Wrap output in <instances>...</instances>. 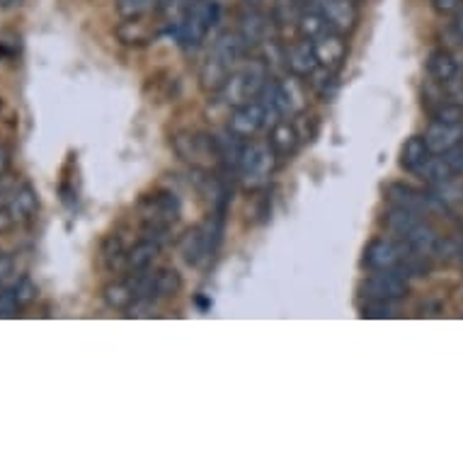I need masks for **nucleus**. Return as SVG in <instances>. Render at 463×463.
Here are the masks:
<instances>
[{
  "mask_svg": "<svg viewBox=\"0 0 463 463\" xmlns=\"http://www.w3.org/2000/svg\"><path fill=\"white\" fill-rule=\"evenodd\" d=\"M269 83V69L265 61H248L243 66H238L226 85L221 88V99L228 107H241L250 99H258L260 92L265 90V85Z\"/></svg>",
  "mask_w": 463,
  "mask_h": 463,
  "instance_id": "1",
  "label": "nucleus"
},
{
  "mask_svg": "<svg viewBox=\"0 0 463 463\" xmlns=\"http://www.w3.org/2000/svg\"><path fill=\"white\" fill-rule=\"evenodd\" d=\"M279 163V156L274 153L269 141L265 144H245L241 158H238V180L245 192H258L269 184L274 167Z\"/></svg>",
  "mask_w": 463,
  "mask_h": 463,
  "instance_id": "2",
  "label": "nucleus"
},
{
  "mask_svg": "<svg viewBox=\"0 0 463 463\" xmlns=\"http://www.w3.org/2000/svg\"><path fill=\"white\" fill-rule=\"evenodd\" d=\"M219 20V3L216 0H194L184 5L183 15L173 24V34L183 46H199Z\"/></svg>",
  "mask_w": 463,
  "mask_h": 463,
  "instance_id": "3",
  "label": "nucleus"
},
{
  "mask_svg": "<svg viewBox=\"0 0 463 463\" xmlns=\"http://www.w3.org/2000/svg\"><path fill=\"white\" fill-rule=\"evenodd\" d=\"M180 219V199L173 192H156L141 202V221L146 238H153L163 245L170 226Z\"/></svg>",
  "mask_w": 463,
  "mask_h": 463,
  "instance_id": "4",
  "label": "nucleus"
},
{
  "mask_svg": "<svg viewBox=\"0 0 463 463\" xmlns=\"http://www.w3.org/2000/svg\"><path fill=\"white\" fill-rule=\"evenodd\" d=\"M173 148L184 163H190L197 170H209L221 160L219 138L199 131H180L173 137Z\"/></svg>",
  "mask_w": 463,
  "mask_h": 463,
  "instance_id": "5",
  "label": "nucleus"
},
{
  "mask_svg": "<svg viewBox=\"0 0 463 463\" xmlns=\"http://www.w3.org/2000/svg\"><path fill=\"white\" fill-rule=\"evenodd\" d=\"M362 291H364L366 298H376V301H401V298L408 297V279L402 277L398 269H376L373 274H369L362 284Z\"/></svg>",
  "mask_w": 463,
  "mask_h": 463,
  "instance_id": "6",
  "label": "nucleus"
},
{
  "mask_svg": "<svg viewBox=\"0 0 463 463\" xmlns=\"http://www.w3.org/2000/svg\"><path fill=\"white\" fill-rule=\"evenodd\" d=\"M306 105H308V90L301 78L291 73L281 80H274V107L279 117H298L306 112Z\"/></svg>",
  "mask_w": 463,
  "mask_h": 463,
  "instance_id": "7",
  "label": "nucleus"
},
{
  "mask_svg": "<svg viewBox=\"0 0 463 463\" xmlns=\"http://www.w3.org/2000/svg\"><path fill=\"white\" fill-rule=\"evenodd\" d=\"M267 119H269V114H267L265 105L260 99H250L245 105L233 107V112L228 117V134L248 141L265 127Z\"/></svg>",
  "mask_w": 463,
  "mask_h": 463,
  "instance_id": "8",
  "label": "nucleus"
},
{
  "mask_svg": "<svg viewBox=\"0 0 463 463\" xmlns=\"http://www.w3.org/2000/svg\"><path fill=\"white\" fill-rule=\"evenodd\" d=\"M405 243L402 241H388V238H376L364 248V258L362 265L369 267L372 272L376 269H395L401 265L402 255H405Z\"/></svg>",
  "mask_w": 463,
  "mask_h": 463,
  "instance_id": "9",
  "label": "nucleus"
},
{
  "mask_svg": "<svg viewBox=\"0 0 463 463\" xmlns=\"http://www.w3.org/2000/svg\"><path fill=\"white\" fill-rule=\"evenodd\" d=\"M318 10L327 23V30L350 34L359 23L357 0H320Z\"/></svg>",
  "mask_w": 463,
  "mask_h": 463,
  "instance_id": "10",
  "label": "nucleus"
},
{
  "mask_svg": "<svg viewBox=\"0 0 463 463\" xmlns=\"http://www.w3.org/2000/svg\"><path fill=\"white\" fill-rule=\"evenodd\" d=\"M313 52L318 59L320 69L337 71L347 59V42L345 34L333 30H326L318 39H313Z\"/></svg>",
  "mask_w": 463,
  "mask_h": 463,
  "instance_id": "11",
  "label": "nucleus"
},
{
  "mask_svg": "<svg viewBox=\"0 0 463 463\" xmlns=\"http://www.w3.org/2000/svg\"><path fill=\"white\" fill-rule=\"evenodd\" d=\"M425 141L430 153L444 156V153H449L454 146L463 141V124H444L432 119L425 131Z\"/></svg>",
  "mask_w": 463,
  "mask_h": 463,
  "instance_id": "12",
  "label": "nucleus"
},
{
  "mask_svg": "<svg viewBox=\"0 0 463 463\" xmlns=\"http://www.w3.org/2000/svg\"><path fill=\"white\" fill-rule=\"evenodd\" d=\"M318 59L313 52V42L301 39L297 44L287 46V71H291L298 78H311L318 71Z\"/></svg>",
  "mask_w": 463,
  "mask_h": 463,
  "instance_id": "13",
  "label": "nucleus"
},
{
  "mask_svg": "<svg viewBox=\"0 0 463 463\" xmlns=\"http://www.w3.org/2000/svg\"><path fill=\"white\" fill-rule=\"evenodd\" d=\"M233 66L226 63L223 59H219L216 53L209 52L206 61L202 63V71H199V85L204 88L206 92H221V88L226 85V80L233 73Z\"/></svg>",
  "mask_w": 463,
  "mask_h": 463,
  "instance_id": "14",
  "label": "nucleus"
},
{
  "mask_svg": "<svg viewBox=\"0 0 463 463\" xmlns=\"http://www.w3.org/2000/svg\"><path fill=\"white\" fill-rule=\"evenodd\" d=\"M427 197L430 192L415 190L411 184L405 183H393L386 187V199L393 206H402V209H411L415 213H427Z\"/></svg>",
  "mask_w": 463,
  "mask_h": 463,
  "instance_id": "15",
  "label": "nucleus"
},
{
  "mask_svg": "<svg viewBox=\"0 0 463 463\" xmlns=\"http://www.w3.org/2000/svg\"><path fill=\"white\" fill-rule=\"evenodd\" d=\"M183 288V277L173 267H163L158 272L151 274V291H148V298L144 301H151V304H158L163 298H173Z\"/></svg>",
  "mask_w": 463,
  "mask_h": 463,
  "instance_id": "16",
  "label": "nucleus"
},
{
  "mask_svg": "<svg viewBox=\"0 0 463 463\" xmlns=\"http://www.w3.org/2000/svg\"><path fill=\"white\" fill-rule=\"evenodd\" d=\"M427 73H430L434 83H454L456 76H458V61L454 59V53L439 49V52L430 53V59H427Z\"/></svg>",
  "mask_w": 463,
  "mask_h": 463,
  "instance_id": "17",
  "label": "nucleus"
},
{
  "mask_svg": "<svg viewBox=\"0 0 463 463\" xmlns=\"http://www.w3.org/2000/svg\"><path fill=\"white\" fill-rule=\"evenodd\" d=\"M298 141H301V137H298L297 124H291L288 119H277V124L272 127V134H269V146L274 148V153L279 158L294 156Z\"/></svg>",
  "mask_w": 463,
  "mask_h": 463,
  "instance_id": "18",
  "label": "nucleus"
},
{
  "mask_svg": "<svg viewBox=\"0 0 463 463\" xmlns=\"http://www.w3.org/2000/svg\"><path fill=\"white\" fill-rule=\"evenodd\" d=\"M37 209H39V202L34 190H32L30 184H20L8 204V212L13 213L15 223H30V221L37 216Z\"/></svg>",
  "mask_w": 463,
  "mask_h": 463,
  "instance_id": "19",
  "label": "nucleus"
},
{
  "mask_svg": "<svg viewBox=\"0 0 463 463\" xmlns=\"http://www.w3.org/2000/svg\"><path fill=\"white\" fill-rule=\"evenodd\" d=\"M158 255L160 243H156L153 238H144V241H138V243L127 252V269H129L131 274L148 272Z\"/></svg>",
  "mask_w": 463,
  "mask_h": 463,
  "instance_id": "20",
  "label": "nucleus"
},
{
  "mask_svg": "<svg viewBox=\"0 0 463 463\" xmlns=\"http://www.w3.org/2000/svg\"><path fill=\"white\" fill-rule=\"evenodd\" d=\"M105 301L107 306H112L117 311H127L131 306L138 301V288H137V279H134V274H131L129 279L122 281H114L109 287L105 288Z\"/></svg>",
  "mask_w": 463,
  "mask_h": 463,
  "instance_id": "21",
  "label": "nucleus"
},
{
  "mask_svg": "<svg viewBox=\"0 0 463 463\" xmlns=\"http://www.w3.org/2000/svg\"><path fill=\"white\" fill-rule=\"evenodd\" d=\"M401 241L405 243V248H408V250L420 252V255L432 258L439 236H437V231H434L432 226H427V223H422V221H420L418 226L412 228V231H408V233H405Z\"/></svg>",
  "mask_w": 463,
  "mask_h": 463,
  "instance_id": "22",
  "label": "nucleus"
},
{
  "mask_svg": "<svg viewBox=\"0 0 463 463\" xmlns=\"http://www.w3.org/2000/svg\"><path fill=\"white\" fill-rule=\"evenodd\" d=\"M238 34L245 42V46L262 44L267 37V17L262 15L260 8H250L241 17V27H238Z\"/></svg>",
  "mask_w": 463,
  "mask_h": 463,
  "instance_id": "23",
  "label": "nucleus"
},
{
  "mask_svg": "<svg viewBox=\"0 0 463 463\" xmlns=\"http://www.w3.org/2000/svg\"><path fill=\"white\" fill-rule=\"evenodd\" d=\"M430 156L432 153L427 148L425 137H411L401 148V167L402 170H411V173H418Z\"/></svg>",
  "mask_w": 463,
  "mask_h": 463,
  "instance_id": "24",
  "label": "nucleus"
},
{
  "mask_svg": "<svg viewBox=\"0 0 463 463\" xmlns=\"http://www.w3.org/2000/svg\"><path fill=\"white\" fill-rule=\"evenodd\" d=\"M420 223V213L411 212V209H402V206H391L386 213H383V226L393 233L398 241H401L408 231Z\"/></svg>",
  "mask_w": 463,
  "mask_h": 463,
  "instance_id": "25",
  "label": "nucleus"
},
{
  "mask_svg": "<svg viewBox=\"0 0 463 463\" xmlns=\"http://www.w3.org/2000/svg\"><path fill=\"white\" fill-rule=\"evenodd\" d=\"M418 175L425 180L430 187H437V184H444L449 183V180H454V170H451V165H449V160L444 158V156H430V158L425 160V165L420 167Z\"/></svg>",
  "mask_w": 463,
  "mask_h": 463,
  "instance_id": "26",
  "label": "nucleus"
},
{
  "mask_svg": "<svg viewBox=\"0 0 463 463\" xmlns=\"http://www.w3.org/2000/svg\"><path fill=\"white\" fill-rule=\"evenodd\" d=\"M119 39L127 42V44H146L156 37V32H151L144 24V17H137V20H124V24L117 30Z\"/></svg>",
  "mask_w": 463,
  "mask_h": 463,
  "instance_id": "27",
  "label": "nucleus"
},
{
  "mask_svg": "<svg viewBox=\"0 0 463 463\" xmlns=\"http://www.w3.org/2000/svg\"><path fill=\"white\" fill-rule=\"evenodd\" d=\"M297 27L298 32H301V37L313 42V39H318L320 34L327 30V23L320 10H308V13H301V15H298Z\"/></svg>",
  "mask_w": 463,
  "mask_h": 463,
  "instance_id": "28",
  "label": "nucleus"
},
{
  "mask_svg": "<svg viewBox=\"0 0 463 463\" xmlns=\"http://www.w3.org/2000/svg\"><path fill=\"white\" fill-rule=\"evenodd\" d=\"M158 5L160 0H117V13L122 20H137L153 13Z\"/></svg>",
  "mask_w": 463,
  "mask_h": 463,
  "instance_id": "29",
  "label": "nucleus"
},
{
  "mask_svg": "<svg viewBox=\"0 0 463 463\" xmlns=\"http://www.w3.org/2000/svg\"><path fill=\"white\" fill-rule=\"evenodd\" d=\"M311 85L313 90L318 92L323 99H333L335 92H337V78H335V71H327V69H320L311 76Z\"/></svg>",
  "mask_w": 463,
  "mask_h": 463,
  "instance_id": "30",
  "label": "nucleus"
},
{
  "mask_svg": "<svg viewBox=\"0 0 463 463\" xmlns=\"http://www.w3.org/2000/svg\"><path fill=\"white\" fill-rule=\"evenodd\" d=\"M432 119L444 124H463V105L454 99H444L432 109Z\"/></svg>",
  "mask_w": 463,
  "mask_h": 463,
  "instance_id": "31",
  "label": "nucleus"
},
{
  "mask_svg": "<svg viewBox=\"0 0 463 463\" xmlns=\"http://www.w3.org/2000/svg\"><path fill=\"white\" fill-rule=\"evenodd\" d=\"M102 255H105V265L109 267V269H119L122 267V262L127 265V250H124V245L119 238H109L105 243V250H102Z\"/></svg>",
  "mask_w": 463,
  "mask_h": 463,
  "instance_id": "32",
  "label": "nucleus"
},
{
  "mask_svg": "<svg viewBox=\"0 0 463 463\" xmlns=\"http://www.w3.org/2000/svg\"><path fill=\"white\" fill-rule=\"evenodd\" d=\"M362 316H364V318H395V316H398V308L393 306V301L366 298V306L362 308Z\"/></svg>",
  "mask_w": 463,
  "mask_h": 463,
  "instance_id": "33",
  "label": "nucleus"
},
{
  "mask_svg": "<svg viewBox=\"0 0 463 463\" xmlns=\"http://www.w3.org/2000/svg\"><path fill=\"white\" fill-rule=\"evenodd\" d=\"M272 15L277 24H297L301 13L297 8V0H277Z\"/></svg>",
  "mask_w": 463,
  "mask_h": 463,
  "instance_id": "34",
  "label": "nucleus"
},
{
  "mask_svg": "<svg viewBox=\"0 0 463 463\" xmlns=\"http://www.w3.org/2000/svg\"><path fill=\"white\" fill-rule=\"evenodd\" d=\"M24 304L20 294H17V288H5V291H0V318H13L17 311H23Z\"/></svg>",
  "mask_w": 463,
  "mask_h": 463,
  "instance_id": "35",
  "label": "nucleus"
},
{
  "mask_svg": "<svg viewBox=\"0 0 463 463\" xmlns=\"http://www.w3.org/2000/svg\"><path fill=\"white\" fill-rule=\"evenodd\" d=\"M461 243H456L454 238H441L437 241V248H434V258L444 260V262H451V260L461 258Z\"/></svg>",
  "mask_w": 463,
  "mask_h": 463,
  "instance_id": "36",
  "label": "nucleus"
},
{
  "mask_svg": "<svg viewBox=\"0 0 463 463\" xmlns=\"http://www.w3.org/2000/svg\"><path fill=\"white\" fill-rule=\"evenodd\" d=\"M444 158L449 160V165H451V170H454V175H463V141L458 146H454L449 153H444Z\"/></svg>",
  "mask_w": 463,
  "mask_h": 463,
  "instance_id": "37",
  "label": "nucleus"
},
{
  "mask_svg": "<svg viewBox=\"0 0 463 463\" xmlns=\"http://www.w3.org/2000/svg\"><path fill=\"white\" fill-rule=\"evenodd\" d=\"M463 0H432V8L439 13V15H451L456 10L461 8Z\"/></svg>",
  "mask_w": 463,
  "mask_h": 463,
  "instance_id": "38",
  "label": "nucleus"
},
{
  "mask_svg": "<svg viewBox=\"0 0 463 463\" xmlns=\"http://www.w3.org/2000/svg\"><path fill=\"white\" fill-rule=\"evenodd\" d=\"M13 269H15V265H13V260L8 258V255H3L0 252V287L5 284V281L10 279V274H13Z\"/></svg>",
  "mask_w": 463,
  "mask_h": 463,
  "instance_id": "39",
  "label": "nucleus"
},
{
  "mask_svg": "<svg viewBox=\"0 0 463 463\" xmlns=\"http://www.w3.org/2000/svg\"><path fill=\"white\" fill-rule=\"evenodd\" d=\"M454 30H456V34H458V39H463V5L458 10H456Z\"/></svg>",
  "mask_w": 463,
  "mask_h": 463,
  "instance_id": "40",
  "label": "nucleus"
},
{
  "mask_svg": "<svg viewBox=\"0 0 463 463\" xmlns=\"http://www.w3.org/2000/svg\"><path fill=\"white\" fill-rule=\"evenodd\" d=\"M8 170V153H5V148H0V175Z\"/></svg>",
  "mask_w": 463,
  "mask_h": 463,
  "instance_id": "41",
  "label": "nucleus"
},
{
  "mask_svg": "<svg viewBox=\"0 0 463 463\" xmlns=\"http://www.w3.org/2000/svg\"><path fill=\"white\" fill-rule=\"evenodd\" d=\"M20 0H0V5H15Z\"/></svg>",
  "mask_w": 463,
  "mask_h": 463,
  "instance_id": "42",
  "label": "nucleus"
},
{
  "mask_svg": "<svg viewBox=\"0 0 463 463\" xmlns=\"http://www.w3.org/2000/svg\"><path fill=\"white\" fill-rule=\"evenodd\" d=\"M0 105H3V99H0Z\"/></svg>",
  "mask_w": 463,
  "mask_h": 463,
  "instance_id": "43",
  "label": "nucleus"
}]
</instances>
